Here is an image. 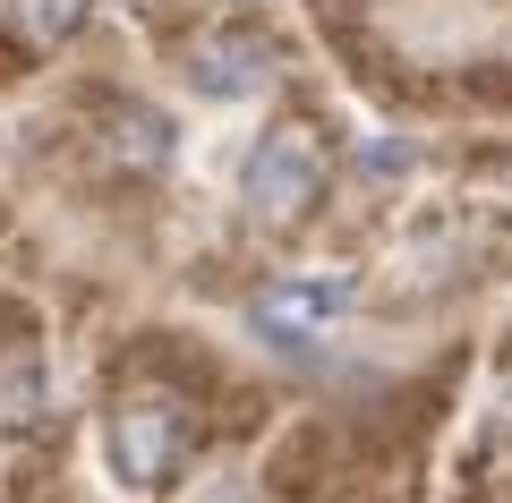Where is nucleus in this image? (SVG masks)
I'll return each mask as SVG.
<instances>
[{
	"label": "nucleus",
	"instance_id": "f03ea898",
	"mask_svg": "<svg viewBox=\"0 0 512 503\" xmlns=\"http://www.w3.org/2000/svg\"><path fill=\"white\" fill-rule=\"evenodd\" d=\"M316 180H325V162H316L308 128H274V137L248 154V205L265 222H299L316 205Z\"/></svg>",
	"mask_w": 512,
	"mask_h": 503
},
{
	"label": "nucleus",
	"instance_id": "7ed1b4c3",
	"mask_svg": "<svg viewBox=\"0 0 512 503\" xmlns=\"http://www.w3.org/2000/svg\"><path fill=\"white\" fill-rule=\"evenodd\" d=\"M350 307V273H308V282H274L265 299H256V333H274L282 350L308 333V324H325V316H342Z\"/></svg>",
	"mask_w": 512,
	"mask_h": 503
},
{
	"label": "nucleus",
	"instance_id": "f257e3e1",
	"mask_svg": "<svg viewBox=\"0 0 512 503\" xmlns=\"http://www.w3.org/2000/svg\"><path fill=\"white\" fill-rule=\"evenodd\" d=\"M103 452H111V469H120L137 495H154V486H171V469H180V452H188V418L171 410V401H128V410H111Z\"/></svg>",
	"mask_w": 512,
	"mask_h": 503
},
{
	"label": "nucleus",
	"instance_id": "20e7f679",
	"mask_svg": "<svg viewBox=\"0 0 512 503\" xmlns=\"http://www.w3.org/2000/svg\"><path fill=\"white\" fill-rule=\"evenodd\" d=\"M274 77V52L256 35H205L197 52H188V86L214 94V103H239V94H256Z\"/></svg>",
	"mask_w": 512,
	"mask_h": 503
},
{
	"label": "nucleus",
	"instance_id": "0eeeda50",
	"mask_svg": "<svg viewBox=\"0 0 512 503\" xmlns=\"http://www.w3.org/2000/svg\"><path fill=\"white\" fill-rule=\"evenodd\" d=\"M359 171H367V180H402V171H410V145H367Z\"/></svg>",
	"mask_w": 512,
	"mask_h": 503
},
{
	"label": "nucleus",
	"instance_id": "423d86ee",
	"mask_svg": "<svg viewBox=\"0 0 512 503\" xmlns=\"http://www.w3.org/2000/svg\"><path fill=\"white\" fill-rule=\"evenodd\" d=\"M9 9H18V26L35 43H69L77 18H86V0H9Z\"/></svg>",
	"mask_w": 512,
	"mask_h": 503
},
{
	"label": "nucleus",
	"instance_id": "39448f33",
	"mask_svg": "<svg viewBox=\"0 0 512 503\" xmlns=\"http://www.w3.org/2000/svg\"><path fill=\"white\" fill-rule=\"evenodd\" d=\"M35 410H43V367L9 359L0 367V418H9V427H35Z\"/></svg>",
	"mask_w": 512,
	"mask_h": 503
}]
</instances>
